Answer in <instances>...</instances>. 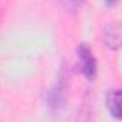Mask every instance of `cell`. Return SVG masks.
<instances>
[{
    "label": "cell",
    "instance_id": "obj_3",
    "mask_svg": "<svg viewBox=\"0 0 122 122\" xmlns=\"http://www.w3.org/2000/svg\"><path fill=\"white\" fill-rule=\"evenodd\" d=\"M106 105L113 118L122 119V89H113L108 93Z\"/></svg>",
    "mask_w": 122,
    "mask_h": 122
},
{
    "label": "cell",
    "instance_id": "obj_2",
    "mask_svg": "<svg viewBox=\"0 0 122 122\" xmlns=\"http://www.w3.org/2000/svg\"><path fill=\"white\" fill-rule=\"evenodd\" d=\"M103 42L112 50L122 47V22H112L105 27Z\"/></svg>",
    "mask_w": 122,
    "mask_h": 122
},
{
    "label": "cell",
    "instance_id": "obj_1",
    "mask_svg": "<svg viewBox=\"0 0 122 122\" xmlns=\"http://www.w3.org/2000/svg\"><path fill=\"white\" fill-rule=\"evenodd\" d=\"M76 53H78L81 72L83 73V76L88 81H93L96 78L98 65H96V59H95L92 50L89 49V46L86 43H81L76 49Z\"/></svg>",
    "mask_w": 122,
    "mask_h": 122
}]
</instances>
